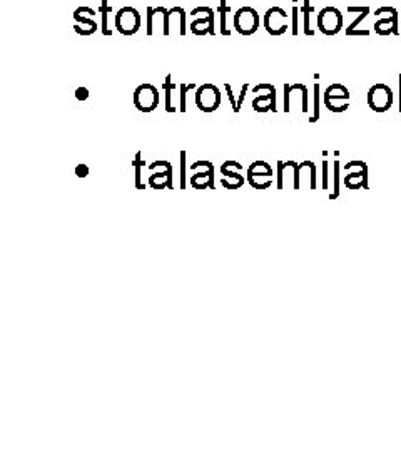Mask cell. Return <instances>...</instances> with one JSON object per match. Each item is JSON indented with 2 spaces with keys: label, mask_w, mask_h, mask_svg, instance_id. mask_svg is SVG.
I'll use <instances>...</instances> for the list:
<instances>
[{
  "label": "cell",
  "mask_w": 401,
  "mask_h": 452,
  "mask_svg": "<svg viewBox=\"0 0 401 452\" xmlns=\"http://www.w3.org/2000/svg\"><path fill=\"white\" fill-rule=\"evenodd\" d=\"M192 17L191 32L194 35H214V10L211 7H196L191 10Z\"/></svg>",
  "instance_id": "6da1fadb"
},
{
  "label": "cell",
  "mask_w": 401,
  "mask_h": 452,
  "mask_svg": "<svg viewBox=\"0 0 401 452\" xmlns=\"http://www.w3.org/2000/svg\"><path fill=\"white\" fill-rule=\"evenodd\" d=\"M109 12H110V6L108 3V0H102L101 3V14H102V34L104 35H110L112 31L108 29V22H109Z\"/></svg>",
  "instance_id": "ffe728a7"
},
{
  "label": "cell",
  "mask_w": 401,
  "mask_h": 452,
  "mask_svg": "<svg viewBox=\"0 0 401 452\" xmlns=\"http://www.w3.org/2000/svg\"><path fill=\"white\" fill-rule=\"evenodd\" d=\"M134 104L141 113H153L159 104V90L151 84H141L134 90Z\"/></svg>",
  "instance_id": "ba28073f"
},
{
  "label": "cell",
  "mask_w": 401,
  "mask_h": 452,
  "mask_svg": "<svg viewBox=\"0 0 401 452\" xmlns=\"http://www.w3.org/2000/svg\"><path fill=\"white\" fill-rule=\"evenodd\" d=\"M231 12V7L228 6V0H221V6H219V14H221V34L223 35H231V31L228 29V24H226V19H228V14Z\"/></svg>",
  "instance_id": "d6986e66"
},
{
  "label": "cell",
  "mask_w": 401,
  "mask_h": 452,
  "mask_svg": "<svg viewBox=\"0 0 401 452\" xmlns=\"http://www.w3.org/2000/svg\"><path fill=\"white\" fill-rule=\"evenodd\" d=\"M74 19H76V22L79 24V26H76L74 29H76V32L77 34H80V35H91L94 34V32L97 31V24H96V20H91V19H85L83 14H79V12H74Z\"/></svg>",
  "instance_id": "2e32d148"
},
{
  "label": "cell",
  "mask_w": 401,
  "mask_h": 452,
  "mask_svg": "<svg viewBox=\"0 0 401 452\" xmlns=\"http://www.w3.org/2000/svg\"><path fill=\"white\" fill-rule=\"evenodd\" d=\"M89 97V89L87 88H79L76 90V99L77 101H85Z\"/></svg>",
  "instance_id": "f1b7e54d"
},
{
  "label": "cell",
  "mask_w": 401,
  "mask_h": 452,
  "mask_svg": "<svg viewBox=\"0 0 401 452\" xmlns=\"http://www.w3.org/2000/svg\"><path fill=\"white\" fill-rule=\"evenodd\" d=\"M243 171V164L237 161H226L221 166V172L224 175V178L221 179V184L228 190H237L244 184L243 175L239 172Z\"/></svg>",
  "instance_id": "5bb4252c"
},
{
  "label": "cell",
  "mask_w": 401,
  "mask_h": 452,
  "mask_svg": "<svg viewBox=\"0 0 401 452\" xmlns=\"http://www.w3.org/2000/svg\"><path fill=\"white\" fill-rule=\"evenodd\" d=\"M77 12H79V14H89V15H96V10L91 9V7H79V9H77Z\"/></svg>",
  "instance_id": "d6a6232c"
},
{
  "label": "cell",
  "mask_w": 401,
  "mask_h": 452,
  "mask_svg": "<svg viewBox=\"0 0 401 452\" xmlns=\"http://www.w3.org/2000/svg\"><path fill=\"white\" fill-rule=\"evenodd\" d=\"M249 90V84H244L243 89H241V94H239V99H237V109H241V106H243L244 102V97H246V92Z\"/></svg>",
  "instance_id": "f546056e"
},
{
  "label": "cell",
  "mask_w": 401,
  "mask_h": 452,
  "mask_svg": "<svg viewBox=\"0 0 401 452\" xmlns=\"http://www.w3.org/2000/svg\"><path fill=\"white\" fill-rule=\"evenodd\" d=\"M325 104L333 113H343L350 108V90L341 84H333L325 90Z\"/></svg>",
  "instance_id": "8992f818"
},
{
  "label": "cell",
  "mask_w": 401,
  "mask_h": 452,
  "mask_svg": "<svg viewBox=\"0 0 401 452\" xmlns=\"http://www.w3.org/2000/svg\"><path fill=\"white\" fill-rule=\"evenodd\" d=\"M274 172L266 161H255L248 168V181L256 190H266L271 186Z\"/></svg>",
  "instance_id": "5b68a950"
},
{
  "label": "cell",
  "mask_w": 401,
  "mask_h": 452,
  "mask_svg": "<svg viewBox=\"0 0 401 452\" xmlns=\"http://www.w3.org/2000/svg\"><path fill=\"white\" fill-rule=\"evenodd\" d=\"M192 171H198L192 175L191 184L196 190H207V188H214V164L210 161H198L191 166Z\"/></svg>",
  "instance_id": "30bf717a"
},
{
  "label": "cell",
  "mask_w": 401,
  "mask_h": 452,
  "mask_svg": "<svg viewBox=\"0 0 401 452\" xmlns=\"http://www.w3.org/2000/svg\"><path fill=\"white\" fill-rule=\"evenodd\" d=\"M288 14L281 7H271L264 14V29L271 35H283L288 31Z\"/></svg>",
  "instance_id": "7c38bea8"
},
{
  "label": "cell",
  "mask_w": 401,
  "mask_h": 452,
  "mask_svg": "<svg viewBox=\"0 0 401 452\" xmlns=\"http://www.w3.org/2000/svg\"><path fill=\"white\" fill-rule=\"evenodd\" d=\"M318 29L326 35H336L343 29V15L334 7H325L318 14Z\"/></svg>",
  "instance_id": "52a82bcc"
},
{
  "label": "cell",
  "mask_w": 401,
  "mask_h": 452,
  "mask_svg": "<svg viewBox=\"0 0 401 452\" xmlns=\"http://www.w3.org/2000/svg\"><path fill=\"white\" fill-rule=\"evenodd\" d=\"M166 90V111L167 113H174L176 108H173V90H174V82H173V76H167L164 81V86H162Z\"/></svg>",
  "instance_id": "ac0fdd59"
},
{
  "label": "cell",
  "mask_w": 401,
  "mask_h": 452,
  "mask_svg": "<svg viewBox=\"0 0 401 452\" xmlns=\"http://www.w3.org/2000/svg\"><path fill=\"white\" fill-rule=\"evenodd\" d=\"M234 29L241 35H253L259 29V14L253 7H241L234 14Z\"/></svg>",
  "instance_id": "277c9868"
},
{
  "label": "cell",
  "mask_w": 401,
  "mask_h": 452,
  "mask_svg": "<svg viewBox=\"0 0 401 452\" xmlns=\"http://www.w3.org/2000/svg\"><path fill=\"white\" fill-rule=\"evenodd\" d=\"M221 104V92L214 84H203L196 89V106L203 113H214Z\"/></svg>",
  "instance_id": "7a4b0ae2"
},
{
  "label": "cell",
  "mask_w": 401,
  "mask_h": 452,
  "mask_svg": "<svg viewBox=\"0 0 401 452\" xmlns=\"http://www.w3.org/2000/svg\"><path fill=\"white\" fill-rule=\"evenodd\" d=\"M366 172H368V168H361L359 171H353L350 172V175H346L345 178V184L348 188H351V190H358V188H366L368 183H366Z\"/></svg>",
  "instance_id": "e0dca14e"
},
{
  "label": "cell",
  "mask_w": 401,
  "mask_h": 452,
  "mask_svg": "<svg viewBox=\"0 0 401 452\" xmlns=\"http://www.w3.org/2000/svg\"><path fill=\"white\" fill-rule=\"evenodd\" d=\"M368 106L375 113H384L393 106V90L384 84H375L368 90Z\"/></svg>",
  "instance_id": "9c48e42d"
},
{
  "label": "cell",
  "mask_w": 401,
  "mask_h": 452,
  "mask_svg": "<svg viewBox=\"0 0 401 452\" xmlns=\"http://www.w3.org/2000/svg\"><path fill=\"white\" fill-rule=\"evenodd\" d=\"M400 92H401V76H400ZM400 111H401V96H400Z\"/></svg>",
  "instance_id": "836d02e7"
},
{
  "label": "cell",
  "mask_w": 401,
  "mask_h": 452,
  "mask_svg": "<svg viewBox=\"0 0 401 452\" xmlns=\"http://www.w3.org/2000/svg\"><path fill=\"white\" fill-rule=\"evenodd\" d=\"M319 118V86H314V116L311 118V122H316Z\"/></svg>",
  "instance_id": "484cf974"
},
{
  "label": "cell",
  "mask_w": 401,
  "mask_h": 452,
  "mask_svg": "<svg viewBox=\"0 0 401 452\" xmlns=\"http://www.w3.org/2000/svg\"><path fill=\"white\" fill-rule=\"evenodd\" d=\"M189 89H194V86H192V84H189V86L182 84L181 86V108H179V111H181V113H186V109H187L186 97H187V90H189Z\"/></svg>",
  "instance_id": "cb8c5ba5"
},
{
  "label": "cell",
  "mask_w": 401,
  "mask_h": 452,
  "mask_svg": "<svg viewBox=\"0 0 401 452\" xmlns=\"http://www.w3.org/2000/svg\"><path fill=\"white\" fill-rule=\"evenodd\" d=\"M375 14L379 15V17H383L375 24L376 34L398 35V12H396V9H393V7H379Z\"/></svg>",
  "instance_id": "8fae6325"
},
{
  "label": "cell",
  "mask_w": 401,
  "mask_h": 452,
  "mask_svg": "<svg viewBox=\"0 0 401 452\" xmlns=\"http://www.w3.org/2000/svg\"><path fill=\"white\" fill-rule=\"evenodd\" d=\"M264 90L266 94H257L253 101V108L257 113H268V111H276V89L271 84H257L253 92Z\"/></svg>",
  "instance_id": "4fadbf2b"
},
{
  "label": "cell",
  "mask_w": 401,
  "mask_h": 452,
  "mask_svg": "<svg viewBox=\"0 0 401 452\" xmlns=\"http://www.w3.org/2000/svg\"><path fill=\"white\" fill-rule=\"evenodd\" d=\"M141 158H142V153H137L136 154V159H134V161H133L134 170H136V179H134V181H136V188H137V190H144V188H146L144 184L141 183V171H142V168L146 166V164L141 161Z\"/></svg>",
  "instance_id": "44dd1931"
},
{
  "label": "cell",
  "mask_w": 401,
  "mask_h": 452,
  "mask_svg": "<svg viewBox=\"0 0 401 452\" xmlns=\"http://www.w3.org/2000/svg\"><path fill=\"white\" fill-rule=\"evenodd\" d=\"M141 29V14L134 7H122L116 14V31L122 35H134Z\"/></svg>",
  "instance_id": "3957f363"
},
{
  "label": "cell",
  "mask_w": 401,
  "mask_h": 452,
  "mask_svg": "<svg viewBox=\"0 0 401 452\" xmlns=\"http://www.w3.org/2000/svg\"><path fill=\"white\" fill-rule=\"evenodd\" d=\"M154 17H155V9H153V7H147V35L154 34Z\"/></svg>",
  "instance_id": "603a6c76"
},
{
  "label": "cell",
  "mask_w": 401,
  "mask_h": 452,
  "mask_svg": "<svg viewBox=\"0 0 401 452\" xmlns=\"http://www.w3.org/2000/svg\"><path fill=\"white\" fill-rule=\"evenodd\" d=\"M76 175L79 176V178H85V176L89 175V168L85 166V164H79V166L76 168Z\"/></svg>",
  "instance_id": "4dcf8cb0"
},
{
  "label": "cell",
  "mask_w": 401,
  "mask_h": 452,
  "mask_svg": "<svg viewBox=\"0 0 401 452\" xmlns=\"http://www.w3.org/2000/svg\"><path fill=\"white\" fill-rule=\"evenodd\" d=\"M368 14H370V9H368V7H366V9L361 12V15H359V17H358V19H356V20H355V22H353V24H351V26H350V27H348V29H346V34H348V35H351V32H355V31H356V27H358V26H359V24H361V20H363V19H366V15H368Z\"/></svg>",
  "instance_id": "d4e9b609"
},
{
  "label": "cell",
  "mask_w": 401,
  "mask_h": 452,
  "mask_svg": "<svg viewBox=\"0 0 401 452\" xmlns=\"http://www.w3.org/2000/svg\"><path fill=\"white\" fill-rule=\"evenodd\" d=\"M224 88H226V90H228V97H229V101H231L232 111H234V113H239V109H237V101L234 99V94H232V89H231V86L226 84V86H224Z\"/></svg>",
  "instance_id": "83f0119b"
},
{
  "label": "cell",
  "mask_w": 401,
  "mask_h": 452,
  "mask_svg": "<svg viewBox=\"0 0 401 452\" xmlns=\"http://www.w3.org/2000/svg\"><path fill=\"white\" fill-rule=\"evenodd\" d=\"M186 151L181 153V188L184 190L186 188Z\"/></svg>",
  "instance_id": "4316f807"
},
{
  "label": "cell",
  "mask_w": 401,
  "mask_h": 452,
  "mask_svg": "<svg viewBox=\"0 0 401 452\" xmlns=\"http://www.w3.org/2000/svg\"><path fill=\"white\" fill-rule=\"evenodd\" d=\"M298 12H300V10H298V7H294L293 6V34L294 35H296L298 34Z\"/></svg>",
  "instance_id": "1f68e13d"
},
{
  "label": "cell",
  "mask_w": 401,
  "mask_h": 452,
  "mask_svg": "<svg viewBox=\"0 0 401 452\" xmlns=\"http://www.w3.org/2000/svg\"><path fill=\"white\" fill-rule=\"evenodd\" d=\"M302 17H305V34L306 35H313L314 31L309 27V14L313 12V7H311L309 0H305V6H302Z\"/></svg>",
  "instance_id": "7402d4cb"
},
{
  "label": "cell",
  "mask_w": 401,
  "mask_h": 452,
  "mask_svg": "<svg viewBox=\"0 0 401 452\" xmlns=\"http://www.w3.org/2000/svg\"><path fill=\"white\" fill-rule=\"evenodd\" d=\"M161 163L162 170L161 171H153V175L149 176L147 183H149L151 188L154 190H171L173 188V164L169 161H159Z\"/></svg>",
  "instance_id": "9a60e30c"
}]
</instances>
